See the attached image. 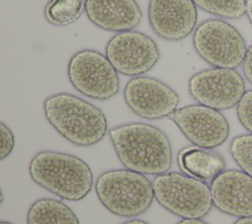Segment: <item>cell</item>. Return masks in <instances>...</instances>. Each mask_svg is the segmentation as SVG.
I'll return each mask as SVG.
<instances>
[{"mask_svg": "<svg viewBox=\"0 0 252 224\" xmlns=\"http://www.w3.org/2000/svg\"><path fill=\"white\" fill-rule=\"evenodd\" d=\"M46 120L64 139L78 146L98 143L107 133L104 113L76 95L60 92L43 102Z\"/></svg>", "mask_w": 252, "mask_h": 224, "instance_id": "obj_2", "label": "cell"}, {"mask_svg": "<svg viewBox=\"0 0 252 224\" xmlns=\"http://www.w3.org/2000/svg\"><path fill=\"white\" fill-rule=\"evenodd\" d=\"M0 224H14V223L9 222V221H1V222H0Z\"/></svg>", "mask_w": 252, "mask_h": 224, "instance_id": "obj_27", "label": "cell"}, {"mask_svg": "<svg viewBox=\"0 0 252 224\" xmlns=\"http://www.w3.org/2000/svg\"><path fill=\"white\" fill-rule=\"evenodd\" d=\"M242 70L248 82L252 84V45L247 48L244 60L242 62Z\"/></svg>", "mask_w": 252, "mask_h": 224, "instance_id": "obj_22", "label": "cell"}, {"mask_svg": "<svg viewBox=\"0 0 252 224\" xmlns=\"http://www.w3.org/2000/svg\"><path fill=\"white\" fill-rule=\"evenodd\" d=\"M214 205L238 218L252 216V177L240 170H224L211 184Z\"/></svg>", "mask_w": 252, "mask_h": 224, "instance_id": "obj_13", "label": "cell"}, {"mask_svg": "<svg viewBox=\"0 0 252 224\" xmlns=\"http://www.w3.org/2000/svg\"><path fill=\"white\" fill-rule=\"evenodd\" d=\"M101 204L121 217L145 213L155 198L153 183L144 175L129 169H111L101 173L94 184Z\"/></svg>", "mask_w": 252, "mask_h": 224, "instance_id": "obj_4", "label": "cell"}, {"mask_svg": "<svg viewBox=\"0 0 252 224\" xmlns=\"http://www.w3.org/2000/svg\"><path fill=\"white\" fill-rule=\"evenodd\" d=\"M27 224H80L74 211L54 198L35 200L27 214Z\"/></svg>", "mask_w": 252, "mask_h": 224, "instance_id": "obj_16", "label": "cell"}, {"mask_svg": "<svg viewBox=\"0 0 252 224\" xmlns=\"http://www.w3.org/2000/svg\"><path fill=\"white\" fill-rule=\"evenodd\" d=\"M236 112L241 125L252 134V89L245 91L237 104Z\"/></svg>", "mask_w": 252, "mask_h": 224, "instance_id": "obj_20", "label": "cell"}, {"mask_svg": "<svg viewBox=\"0 0 252 224\" xmlns=\"http://www.w3.org/2000/svg\"><path fill=\"white\" fill-rule=\"evenodd\" d=\"M246 15L252 24V0H246Z\"/></svg>", "mask_w": 252, "mask_h": 224, "instance_id": "obj_24", "label": "cell"}, {"mask_svg": "<svg viewBox=\"0 0 252 224\" xmlns=\"http://www.w3.org/2000/svg\"><path fill=\"white\" fill-rule=\"evenodd\" d=\"M233 224H252V216L238 218Z\"/></svg>", "mask_w": 252, "mask_h": 224, "instance_id": "obj_25", "label": "cell"}, {"mask_svg": "<svg viewBox=\"0 0 252 224\" xmlns=\"http://www.w3.org/2000/svg\"><path fill=\"white\" fill-rule=\"evenodd\" d=\"M153 188L157 201L184 219H201L214 205L211 188L204 181L179 172L157 175Z\"/></svg>", "mask_w": 252, "mask_h": 224, "instance_id": "obj_5", "label": "cell"}, {"mask_svg": "<svg viewBox=\"0 0 252 224\" xmlns=\"http://www.w3.org/2000/svg\"><path fill=\"white\" fill-rule=\"evenodd\" d=\"M194 145L215 148L221 145L229 136V124L219 111L201 104L177 108L169 117Z\"/></svg>", "mask_w": 252, "mask_h": 224, "instance_id": "obj_10", "label": "cell"}, {"mask_svg": "<svg viewBox=\"0 0 252 224\" xmlns=\"http://www.w3.org/2000/svg\"><path fill=\"white\" fill-rule=\"evenodd\" d=\"M123 94L131 111L147 120L168 118L179 104L176 91L152 77H134L126 84Z\"/></svg>", "mask_w": 252, "mask_h": 224, "instance_id": "obj_11", "label": "cell"}, {"mask_svg": "<svg viewBox=\"0 0 252 224\" xmlns=\"http://www.w3.org/2000/svg\"><path fill=\"white\" fill-rule=\"evenodd\" d=\"M121 224H150L146 221H143V220H140V219H133V220H128V221H125Z\"/></svg>", "mask_w": 252, "mask_h": 224, "instance_id": "obj_26", "label": "cell"}, {"mask_svg": "<svg viewBox=\"0 0 252 224\" xmlns=\"http://www.w3.org/2000/svg\"><path fill=\"white\" fill-rule=\"evenodd\" d=\"M176 224H209V223L203 221L202 219H184V218H182Z\"/></svg>", "mask_w": 252, "mask_h": 224, "instance_id": "obj_23", "label": "cell"}, {"mask_svg": "<svg viewBox=\"0 0 252 224\" xmlns=\"http://www.w3.org/2000/svg\"><path fill=\"white\" fill-rule=\"evenodd\" d=\"M105 55L118 73L139 77L157 65L160 52L152 37L132 29L114 34L106 43Z\"/></svg>", "mask_w": 252, "mask_h": 224, "instance_id": "obj_9", "label": "cell"}, {"mask_svg": "<svg viewBox=\"0 0 252 224\" xmlns=\"http://www.w3.org/2000/svg\"><path fill=\"white\" fill-rule=\"evenodd\" d=\"M229 152L240 169L252 177V134L233 138Z\"/></svg>", "mask_w": 252, "mask_h": 224, "instance_id": "obj_19", "label": "cell"}, {"mask_svg": "<svg viewBox=\"0 0 252 224\" xmlns=\"http://www.w3.org/2000/svg\"><path fill=\"white\" fill-rule=\"evenodd\" d=\"M85 8L86 0H50L44 8V17L50 25L65 27L77 22Z\"/></svg>", "mask_w": 252, "mask_h": 224, "instance_id": "obj_17", "label": "cell"}, {"mask_svg": "<svg viewBox=\"0 0 252 224\" xmlns=\"http://www.w3.org/2000/svg\"><path fill=\"white\" fill-rule=\"evenodd\" d=\"M193 46L197 54L213 67L235 69L242 65L247 46L241 33L229 23L210 19L194 30Z\"/></svg>", "mask_w": 252, "mask_h": 224, "instance_id": "obj_6", "label": "cell"}, {"mask_svg": "<svg viewBox=\"0 0 252 224\" xmlns=\"http://www.w3.org/2000/svg\"><path fill=\"white\" fill-rule=\"evenodd\" d=\"M177 162L186 175L201 181H213L225 168V160L220 153L196 145L180 150Z\"/></svg>", "mask_w": 252, "mask_h": 224, "instance_id": "obj_15", "label": "cell"}, {"mask_svg": "<svg viewBox=\"0 0 252 224\" xmlns=\"http://www.w3.org/2000/svg\"><path fill=\"white\" fill-rule=\"evenodd\" d=\"M67 74L71 84L82 94L96 100H108L120 90L118 72L106 55L84 49L70 59Z\"/></svg>", "mask_w": 252, "mask_h": 224, "instance_id": "obj_7", "label": "cell"}, {"mask_svg": "<svg viewBox=\"0 0 252 224\" xmlns=\"http://www.w3.org/2000/svg\"><path fill=\"white\" fill-rule=\"evenodd\" d=\"M29 173L38 186L72 201L86 197L94 186L90 166L80 157L65 152L39 151L32 158Z\"/></svg>", "mask_w": 252, "mask_h": 224, "instance_id": "obj_3", "label": "cell"}, {"mask_svg": "<svg viewBox=\"0 0 252 224\" xmlns=\"http://www.w3.org/2000/svg\"><path fill=\"white\" fill-rule=\"evenodd\" d=\"M85 11L94 26L114 32L134 29L143 18L136 0H86Z\"/></svg>", "mask_w": 252, "mask_h": 224, "instance_id": "obj_14", "label": "cell"}, {"mask_svg": "<svg viewBox=\"0 0 252 224\" xmlns=\"http://www.w3.org/2000/svg\"><path fill=\"white\" fill-rule=\"evenodd\" d=\"M188 89L199 104L219 111L237 106L246 91L245 82L236 70L218 67L194 74Z\"/></svg>", "mask_w": 252, "mask_h": 224, "instance_id": "obj_8", "label": "cell"}, {"mask_svg": "<svg viewBox=\"0 0 252 224\" xmlns=\"http://www.w3.org/2000/svg\"><path fill=\"white\" fill-rule=\"evenodd\" d=\"M15 147V136L11 129L0 123V160L7 158Z\"/></svg>", "mask_w": 252, "mask_h": 224, "instance_id": "obj_21", "label": "cell"}, {"mask_svg": "<svg viewBox=\"0 0 252 224\" xmlns=\"http://www.w3.org/2000/svg\"><path fill=\"white\" fill-rule=\"evenodd\" d=\"M201 10L223 19H239L246 14V0H192Z\"/></svg>", "mask_w": 252, "mask_h": 224, "instance_id": "obj_18", "label": "cell"}, {"mask_svg": "<svg viewBox=\"0 0 252 224\" xmlns=\"http://www.w3.org/2000/svg\"><path fill=\"white\" fill-rule=\"evenodd\" d=\"M109 138L119 161L126 169L160 175L172 166V147L160 129L146 123H128L109 130Z\"/></svg>", "mask_w": 252, "mask_h": 224, "instance_id": "obj_1", "label": "cell"}, {"mask_svg": "<svg viewBox=\"0 0 252 224\" xmlns=\"http://www.w3.org/2000/svg\"><path fill=\"white\" fill-rule=\"evenodd\" d=\"M149 23L162 39L178 41L195 30L198 12L192 0H150Z\"/></svg>", "mask_w": 252, "mask_h": 224, "instance_id": "obj_12", "label": "cell"}]
</instances>
